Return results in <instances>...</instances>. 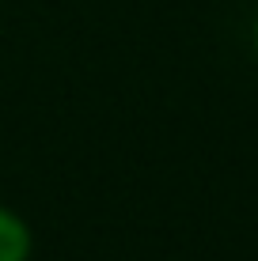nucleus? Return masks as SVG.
<instances>
[{"instance_id":"nucleus-1","label":"nucleus","mask_w":258,"mask_h":261,"mask_svg":"<svg viewBox=\"0 0 258 261\" xmlns=\"http://www.w3.org/2000/svg\"><path fill=\"white\" fill-rule=\"evenodd\" d=\"M34 231L15 208L0 204V261H31Z\"/></svg>"},{"instance_id":"nucleus-2","label":"nucleus","mask_w":258,"mask_h":261,"mask_svg":"<svg viewBox=\"0 0 258 261\" xmlns=\"http://www.w3.org/2000/svg\"><path fill=\"white\" fill-rule=\"evenodd\" d=\"M251 49L258 57V4H254V15H251Z\"/></svg>"}]
</instances>
